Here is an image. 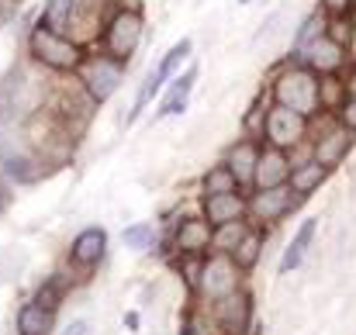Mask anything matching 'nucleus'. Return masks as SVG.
I'll return each mask as SVG.
<instances>
[{
	"label": "nucleus",
	"mask_w": 356,
	"mask_h": 335,
	"mask_svg": "<svg viewBox=\"0 0 356 335\" xmlns=\"http://www.w3.org/2000/svg\"><path fill=\"white\" fill-rule=\"evenodd\" d=\"M273 104H284V108L305 114V117L322 114V108H318V73H312L305 63L284 66L273 80Z\"/></svg>",
	"instance_id": "nucleus-1"
},
{
	"label": "nucleus",
	"mask_w": 356,
	"mask_h": 335,
	"mask_svg": "<svg viewBox=\"0 0 356 335\" xmlns=\"http://www.w3.org/2000/svg\"><path fill=\"white\" fill-rule=\"evenodd\" d=\"M28 49H31V56H35L42 66H49V70H56V73H76V70L83 66V59H87V52H83V45H80L76 38L59 35V31H52V28H45V24H35V28H31Z\"/></svg>",
	"instance_id": "nucleus-2"
},
{
	"label": "nucleus",
	"mask_w": 356,
	"mask_h": 335,
	"mask_svg": "<svg viewBox=\"0 0 356 335\" xmlns=\"http://www.w3.org/2000/svg\"><path fill=\"white\" fill-rule=\"evenodd\" d=\"M142 35H145V17L138 7H118L104 28V52L115 56L118 63L128 66V59L138 52L142 45Z\"/></svg>",
	"instance_id": "nucleus-3"
},
{
	"label": "nucleus",
	"mask_w": 356,
	"mask_h": 335,
	"mask_svg": "<svg viewBox=\"0 0 356 335\" xmlns=\"http://www.w3.org/2000/svg\"><path fill=\"white\" fill-rule=\"evenodd\" d=\"M124 70H128L124 63H118L115 56L104 52V56H87L76 73H80V87L87 90V97H90L94 104H104V101L115 97V90L121 87Z\"/></svg>",
	"instance_id": "nucleus-4"
},
{
	"label": "nucleus",
	"mask_w": 356,
	"mask_h": 335,
	"mask_svg": "<svg viewBox=\"0 0 356 335\" xmlns=\"http://www.w3.org/2000/svg\"><path fill=\"white\" fill-rule=\"evenodd\" d=\"M242 287V270L236 266V259L229 252H211L204 256V266H201V280H197V294L208 297L211 304L236 294Z\"/></svg>",
	"instance_id": "nucleus-5"
},
{
	"label": "nucleus",
	"mask_w": 356,
	"mask_h": 335,
	"mask_svg": "<svg viewBox=\"0 0 356 335\" xmlns=\"http://www.w3.org/2000/svg\"><path fill=\"white\" fill-rule=\"evenodd\" d=\"M191 52H194V42H191V38H180V42H177V45H173V49H170V52H166V56L156 63V70H152V73L142 80V87H138V94H135V104H131V114H128V124H131L138 114L149 108V101H152V97L163 90V83H166V80H170V76H173V73H177V70H180V66L191 59Z\"/></svg>",
	"instance_id": "nucleus-6"
},
{
	"label": "nucleus",
	"mask_w": 356,
	"mask_h": 335,
	"mask_svg": "<svg viewBox=\"0 0 356 335\" xmlns=\"http://www.w3.org/2000/svg\"><path fill=\"white\" fill-rule=\"evenodd\" d=\"M308 121L305 114L291 111L284 104H270L266 121H263V145H273V149H284L291 152L294 145H301L308 138Z\"/></svg>",
	"instance_id": "nucleus-7"
},
{
	"label": "nucleus",
	"mask_w": 356,
	"mask_h": 335,
	"mask_svg": "<svg viewBox=\"0 0 356 335\" xmlns=\"http://www.w3.org/2000/svg\"><path fill=\"white\" fill-rule=\"evenodd\" d=\"M301 201H305V197H298V194L291 190V183L270 187V190H256V194L249 197V215L259 224H277L280 218H287Z\"/></svg>",
	"instance_id": "nucleus-8"
},
{
	"label": "nucleus",
	"mask_w": 356,
	"mask_h": 335,
	"mask_svg": "<svg viewBox=\"0 0 356 335\" xmlns=\"http://www.w3.org/2000/svg\"><path fill=\"white\" fill-rule=\"evenodd\" d=\"M215 325L225 335H249V329H252V294L238 287L236 294L215 301Z\"/></svg>",
	"instance_id": "nucleus-9"
},
{
	"label": "nucleus",
	"mask_w": 356,
	"mask_h": 335,
	"mask_svg": "<svg viewBox=\"0 0 356 335\" xmlns=\"http://www.w3.org/2000/svg\"><path fill=\"white\" fill-rule=\"evenodd\" d=\"M291 152L284 149H273V145H263L259 149V159H256V173H252V187L256 190H270V187H284L291 180Z\"/></svg>",
	"instance_id": "nucleus-10"
},
{
	"label": "nucleus",
	"mask_w": 356,
	"mask_h": 335,
	"mask_svg": "<svg viewBox=\"0 0 356 335\" xmlns=\"http://www.w3.org/2000/svg\"><path fill=\"white\" fill-rule=\"evenodd\" d=\"M294 56H298V63H305V66H308L312 73H318V76H325V73H339L343 63H346V49L336 45L329 35L315 38L305 52H294Z\"/></svg>",
	"instance_id": "nucleus-11"
},
{
	"label": "nucleus",
	"mask_w": 356,
	"mask_h": 335,
	"mask_svg": "<svg viewBox=\"0 0 356 335\" xmlns=\"http://www.w3.org/2000/svg\"><path fill=\"white\" fill-rule=\"evenodd\" d=\"M353 142H356L353 131H350V128H343V124H336V128L322 131V135L312 142V159H315V163H322V166H329V170H336V166L350 156Z\"/></svg>",
	"instance_id": "nucleus-12"
},
{
	"label": "nucleus",
	"mask_w": 356,
	"mask_h": 335,
	"mask_svg": "<svg viewBox=\"0 0 356 335\" xmlns=\"http://www.w3.org/2000/svg\"><path fill=\"white\" fill-rule=\"evenodd\" d=\"M211 224L204 218H180L177 228H173V238L170 245L180 252V256H204L211 249Z\"/></svg>",
	"instance_id": "nucleus-13"
},
{
	"label": "nucleus",
	"mask_w": 356,
	"mask_h": 335,
	"mask_svg": "<svg viewBox=\"0 0 356 335\" xmlns=\"http://www.w3.org/2000/svg\"><path fill=\"white\" fill-rule=\"evenodd\" d=\"M249 215V201L242 197V190H232V194H211L201 201V218L218 228V224H229V222H242Z\"/></svg>",
	"instance_id": "nucleus-14"
},
{
	"label": "nucleus",
	"mask_w": 356,
	"mask_h": 335,
	"mask_svg": "<svg viewBox=\"0 0 356 335\" xmlns=\"http://www.w3.org/2000/svg\"><path fill=\"white\" fill-rule=\"evenodd\" d=\"M104 252H108V231L97 228V224L83 228V231L73 238V245H70V259H73V266H80V270H94V266L104 259Z\"/></svg>",
	"instance_id": "nucleus-15"
},
{
	"label": "nucleus",
	"mask_w": 356,
	"mask_h": 335,
	"mask_svg": "<svg viewBox=\"0 0 356 335\" xmlns=\"http://www.w3.org/2000/svg\"><path fill=\"white\" fill-rule=\"evenodd\" d=\"M259 149H263V142H256V138H242V142H236V145L229 149V156H225V166L236 173L238 187H252V173H256Z\"/></svg>",
	"instance_id": "nucleus-16"
},
{
	"label": "nucleus",
	"mask_w": 356,
	"mask_h": 335,
	"mask_svg": "<svg viewBox=\"0 0 356 335\" xmlns=\"http://www.w3.org/2000/svg\"><path fill=\"white\" fill-rule=\"evenodd\" d=\"M194 83H197V66H191L184 76H173V87H170V94L163 97V104H159V111H156V121L173 117V114L184 111L187 101H191V94H194Z\"/></svg>",
	"instance_id": "nucleus-17"
},
{
	"label": "nucleus",
	"mask_w": 356,
	"mask_h": 335,
	"mask_svg": "<svg viewBox=\"0 0 356 335\" xmlns=\"http://www.w3.org/2000/svg\"><path fill=\"white\" fill-rule=\"evenodd\" d=\"M329 173H332L329 166H322V163L308 159V163H298V166L291 170V180H287V183H291V190H294L298 197H305V201H308V197H312L325 180H329Z\"/></svg>",
	"instance_id": "nucleus-18"
},
{
	"label": "nucleus",
	"mask_w": 356,
	"mask_h": 335,
	"mask_svg": "<svg viewBox=\"0 0 356 335\" xmlns=\"http://www.w3.org/2000/svg\"><path fill=\"white\" fill-rule=\"evenodd\" d=\"M80 7H83V0H49L38 24H45V28H52L59 35H70V28L80 17Z\"/></svg>",
	"instance_id": "nucleus-19"
},
{
	"label": "nucleus",
	"mask_w": 356,
	"mask_h": 335,
	"mask_svg": "<svg viewBox=\"0 0 356 335\" xmlns=\"http://www.w3.org/2000/svg\"><path fill=\"white\" fill-rule=\"evenodd\" d=\"M315 231H318V218H305V222H301V228H298V231H294V238H291V245L284 249L280 273H291V270H298V266L305 263V252H308V245H312Z\"/></svg>",
	"instance_id": "nucleus-20"
},
{
	"label": "nucleus",
	"mask_w": 356,
	"mask_h": 335,
	"mask_svg": "<svg viewBox=\"0 0 356 335\" xmlns=\"http://www.w3.org/2000/svg\"><path fill=\"white\" fill-rule=\"evenodd\" d=\"M56 322V311H45L42 304H24L17 311V335H49Z\"/></svg>",
	"instance_id": "nucleus-21"
},
{
	"label": "nucleus",
	"mask_w": 356,
	"mask_h": 335,
	"mask_svg": "<svg viewBox=\"0 0 356 335\" xmlns=\"http://www.w3.org/2000/svg\"><path fill=\"white\" fill-rule=\"evenodd\" d=\"M350 97V83L339 73H325L318 76V108L322 111H339Z\"/></svg>",
	"instance_id": "nucleus-22"
},
{
	"label": "nucleus",
	"mask_w": 356,
	"mask_h": 335,
	"mask_svg": "<svg viewBox=\"0 0 356 335\" xmlns=\"http://www.w3.org/2000/svg\"><path fill=\"white\" fill-rule=\"evenodd\" d=\"M232 259H236V266L242 273H249V270H256V263H259V256H263V235L259 231H245L242 238H238V245L229 252Z\"/></svg>",
	"instance_id": "nucleus-23"
},
{
	"label": "nucleus",
	"mask_w": 356,
	"mask_h": 335,
	"mask_svg": "<svg viewBox=\"0 0 356 335\" xmlns=\"http://www.w3.org/2000/svg\"><path fill=\"white\" fill-rule=\"evenodd\" d=\"M201 190H204V197H211V194H232V190H242V187H238L236 173H232L225 163H218V166H211V170L204 173Z\"/></svg>",
	"instance_id": "nucleus-24"
},
{
	"label": "nucleus",
	"mask_w": 356,
	"mask_h": 335,
	"mask_svg": "<svg viewBox=\"0 0 356 335\" xmlns=\"http://www.w3.org/2000/svg\"><path fill=\"white\" fill-rule=\"evenodd\" d=\"M325 24H329V14H325V10H312V14L301 21L298 35H294V52H305L315 38H322V35H325Z\"/></svg>",
	"instance_id": "nucleus-25"
},
{
	"label": "nucleus",
	"mask_w": 356,
	"mask_h": 335,
	"mask_svg": "<svg viewBox=\"0 0 356 335\" xmlns=\"http://www.w3.org/2000/svg\"><path fill=\"white\" fill-rule=\"evenodd\" d=\"M249 231V224L245 218L242 222H229V224H218L215 231H211V252H232L238 245V238Z\"/></svg>",
	"instance_id": "nucleus-26"
},
{
	"label": "nucleus",
	"mask_w": 356,
	"mask_h": 335,
	"mask_svg": "<svg viewBox=\"0 0 356 335\" xmlns=\"http://www.w3.org/2000/svg\"><path fill=\"white\" fill-rule=\"evenodd\" d=\"M63 297H66V277H49L42 287H38V294H35V304H42L45 311H59V304H63Z\"/></svg>",
	"instance_id": "nucleus-27"
},
{
	"label": "nucleus",
	"mask_w": 356,
	"mask_h": 335,
	"mask_svg": "<svg viewBox=\"0 0 356 335\" xmlns=\"http://www.w3.org/2000/svg\"><path fill=\"white\" fill-rule=\"evenodd\" d=\"M124 245L128 249H135V252H149L152 245H156V224L152 222H135L124 228Z\"/></svg>",
	"instance_id": "nucleus-28"
},
{
	"label": "nucleus",
	"mask_w": 356,
	"mask_h": 335,
	"mask_svg": "<svg viewBox=\"0 0 356 335\" xmlns=\"http://www.w3.org/2000/svg\"><path fill=\"white\" fill-rule=\"evenodd\" d=\"M325 35H329L336 45H343V49L350 52V42H353V14L329 17V24H325Z\"/></svg>",
	"instance_id": "nucleus-29"
},
{
	"label": "nucleus",
	"mask_w": 356,
	"mask_h": 335,
	"mask_svg": "<svg viewBox=\"0 0 356 335\" xmlns=\"http://www.w3.org/2000/svg\"><path fill=\"white\" fill-rule=\"evenodd\" d=\"M266 101L263 97H256L252 101V108H249V114L242 117V124H245V135L249 138H256V142H263V121H266Z\"/></svg>",
	"instance_id": "nucleus-30"
},
{
	"label": "nucleus",
	"mask_w": 356,
	"mask_h": 335,
	"mask_svg": "<svg viewBox=\"0 0 356 335\" xmlns=\"http://www.w3.org/2000/svg\"><path fill=\"white\" fill-rule=\"evenodd\" d=\"M201 266H204V256H180V263H177V270H184V280H187L191 291H197Z\"/></svg>",
	"instance_id": "nucleus-31"
},
{
	"label": "nucleus",
	"mask_w": 356,
	"mask_h": 335,
	"mask_svg": "<svg viewBox=\"0 0 356 335\" xmlns=\"http://www.w3.org/2000/svg\"><path fill=\"white\" fill-rule=\"evenodd\" d=\"M336 117H339V124H343V128H350V131L356 135V90H350L346 104L336 111Z\"/></svg>",
	"instance_id": "nucleus-32"
},
{
	"label": "nucleus",
	"mask_w": 356,
	"mask_h": 335,
	"mask_svg": "<svg viewBox=\"0 0 356 335\" xmlns=\"http://www.w3.org/2000/svg\"><path fill=\"white\" fill-rule=\"evenodd\" d=\"M184 335H211V322L204 315H191L184 325Z\"/></svg>",
	"instance_id": "nucleus-33"
},
{
	"label": "nucleus",
	"mask_w": 356,
	"mask_h": 335,
	"mask_svg": "<svg viewBox=\"0 0 356 335\" xmlns=\"http://www.w3.org/2000/svg\"><path fill=\"white\" fill-rule=\"evenodd\" d=\"M350 7H353V0H322V10H325L329 17H339V14H350Z\"/></svg>",
	"instance_id": "nucleus-34"
},
{
	"label": "nucleus",
	"mask_w": 356,
	"mask_h": 335,
	"mask_svg": "<svg viewBox=\"0 0 356 335\" xmlns=\"http://www.w3.org/2000/svg\"><path fill=\"white\" fill-rule=\"evenodd\" d=\"M87 332H90V325H87L83 318H76V322H70V325H66L59 335H87Z\"/></svg>",
	"instance_id": "nucleus-35"
},
{
	"label": "nucleus",
	"mask_w": 356,
	"mask_h": 335,
	"mask_svg": "<svg viewBox=\"0 0 356 335\" xmlns=\"http://www.w3.org/2000/svg\"><path fill=\"white\" fill-rule=\"evenodd\" d=\"M238 3H249V0H238Z\"/></svg>",
	"instance_id": "nucleus-36"
},
{
	"label": "nucleus",
	"mask_w": 356,
	"mask_h": 335,
	"mask_svg": "<svg viewBox=\"0 0 356 335\" xmlns=\"http://www.w3.org/2000/svg\"><path fill=\"white\" fill-rule=\"evenodd\" d=\"M353 7H356V0H353Z\"/></svg>",
	"instance_id": "nucleus-37"
}]
</instances>
